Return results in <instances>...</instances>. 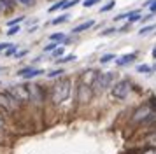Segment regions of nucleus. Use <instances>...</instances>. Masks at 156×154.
<instances>
[{
	"instance_id": "obj_20",
	"label": "nucleus",
	"mask_w": 156,
	"mask_h": 154,
	"mask_svg": "<svg viewBox=\"0 0 156 154\" xmlns=\"http://www.w3.org/2000/svg\"><path fill=\"white\" fill-rule=\"evenodd\" d=\"M98 2H102V0H86V2H83V5L84 7H93V5H97Z\"/></svg>"
},
{
	"instance_id": "obj_24",
	"label": "nucleus",
	"mask_w": 156,
	"mask_h": 154,
	"mask_svg": "<svg viewBox=\"0 0 156 154\" xmlns=\"http://www.w3.org/2000/svg\"><path fill=\"white\" fill-rule=\"evenodd\" d=\"M65 70H62V68H58V70H53V72H49L48 74V77H58V75H62Z\"/></svg>"
},
{
	"instance_id": "obj_34",
	"label": "nucleus",
	"mask_w": 156,
	"mask_h": 154,
	"mask_svg": "<svg viewBox=\"0 0 156 154\" xmlns=\"http://www.w3.org/2000/svg\"><path fill=\"white\" fill-rule=\"evenodd\" d=\"M62 54H63V49H62V47L55 49V56H56V58H58V56H62Z\"/></svg>"
},
{
	"instance_id": "obj_26",
	"label": "nucleus",
	"mask_w": 156,
	"mask_h": 154,
	"mask_svg": "<svg viewBox=\"0 0 156 154\" xmlns=\"http://www.w3.org/2000/svg\"><path fill=\"white\" fill-rule=\"evenodd\" d=\"M112 7H114V0H112V2H109L107 5H104V7H102V9H100V11H102V12H107V11H111Z\"/></svg>"
},
{
	"instance_id": "obj_21",
	"label": "nucleus",
	"mask_w": 156,
	"mask_h": 154,
	"mask_svg": "<svg viewBox=\"0 0 156 154\" xmlns=\"http://www.w3.org/2000/svg\"><path fill=\"white\" fill-rule=\"evenodd\" d=\"M14 54H16V46L12 44L11 47H7V49H5V56H14Z\"/></svg>"
},
{
	"instance_id": "obj_33",
	"label": "nucleus",
	"mask_w": 156,
	"mask_h": 154,
	"mask_svg": "<svg viewBox=\"0 0 156 154\" xmlns=\"http://www.w3.org/2000/svg\"><path fill=\"white\" fill-rule=\"evenodd\" d=\"M142 154H156V149H154V147H149V149H146Z\"/></svg>"
},
{
	"instance_id": "obj_38",
	"label": "nucleus",
	"mask_w": 156,
	"mask_h": 154,
	"mask_svg": "<svg viewBox=\"0 0 156 154\" xmlns=\"http://www.w3.org/2000/svg\"><path fill=\"white\" fill-rule=\"evenodd\" d=\"M0 130H2V119H0Z\"/></svg>"
},
{
	"instance_id": "obj_5",
	"label": "nucleus",
	"mask_w": 156,
	"mask_h": 154,
	"mask_svg": "<svg viewBox=\"0 0 156 154\" xmlns=\"http://www.w3.org/2000/svg\"><path fill=\"white\" fill-rule=\"evenodd\" d=\"M130 88H132V84L128 82V81H119V82L114 84L112 88V96L118 98V100H125L128 96V93H130Z\"/></svg>"
},
{
	"instance_id": "obj_11",
	"label": "nucleus",
	"mask_w": 156,
	"mask_h": 154,
	"mask_svg": "<svg viewBox=\"0 0 156 154\" xmlns=\"http://www.w3.org/2000/svg\"><path fill=\"white\" fill-rule=\"evenodd\" d=\"M21 77H25V79H32V77H37V75H42L44 70H39V68H23L18 72Z\"/></svg>"
},
{
	"instance_id": "obj_32",
	"label": "nucleus",
	"mask_w": 156,
	"mask_h": 154,
	"mask_svg": "<svg viewBox=\"0 0 156 154\" xmlns=\"http://www.w3.org/2000/svg\"><path fill=\"white\" fill-rule=\"evenodd\" d=\"M12 44H9V42H4V44H0V53L4 51V49H7V47H11Z\"/></svg>"
},
{
	"instance_id": "obj_35",
	"label": "nucleus",
	"mask_w": 156,
	"mask_h": 154,
	"mask_svg": "<svg viewBox=\"0 0 156 154\" xmlns=\"http://www.w3.org/2000/svg\"><path fill=\"white\" fill-rule=\"evenodd\" d=\"M16 2H21L25 5H32V4H34V0H16Z\"/></svg>"
},
{
	"instance_id": "obj_25",
	"label": "nucleus",
	"mask_w": 156,
	"mask_h": 154,
	"mask_svg": "<svg viewBox=\"0 0 156 154\" xmlns=\"http://www.w3.org/2000/svg\"><path fill=\"white\" fill-rule=\"evenodd\" d=\"M18 32H20V26L16 25V26H11V28L7 30V35H16Z\"/></svg>"
},
{
	"instance_id": "obj_23",
	"label": "nucleus",
	"mask_w": 156,
	"mask_h": 154,
	"mask_svg": "<svg viewBox=\"0 0 156 154\" xmlns=\"http://www.w3.org/2000/svg\"><path fill=\"white\" fill-rule=\"evenodd\" d=\"M63 4H65V2H56L55 5H51V7H49V11L53 12V11H58V9H63Z\"/></svg>"
},
{
	"instance_id": "obj_10",
	"label": "nucleus",
	"mask_w": 156,
	"mask_h": 154,
	"mask_svg": "<svg viewBox=\"0 0 156 154\" xmlns=\"http://www.w3.org/2000/svg\"><path fill=\"white\" fill-rule=\"evenodd\" d=\"M125 18H128V23L132 25V23H135V21L142 19V14H140V11H132V12H128V14H119V16H116V18H114V21L125 19Z\"/></svg>"
},
{
	"instance_id": "obj_17",
	"label": "nucleus",
	"mask_w": 156,
	"mask_h": 154,
	"mask_svg": "<svg viewBox=\"0 0 156 154\" xmlns=\"http://www.w3.org/2000/svg\"><path fill=\"white\" fill-rule=\"evenodd\" d=\"M65 21H69V14H63L60 18H55L53 19V25H60V23H65Z\"/></svg>"
},
{
	"instance_id": "obj_6",
	"label": "nucleus",
	"mask_w": 156,
	"mask_h": 154,
	"mask_svg": "<svg viewBox=\"0 0 156 154\" xmlns=\"http://www.w3.org/2000/svg\"><path fill=\"white\" fill-rule=\"evenodd\" d=\"M9 93H11L14 98H18L20 102H27V100H30L28 84H27V86H23V84H16V86H12V88H9Z\"/></svg>"
},
{
	"instance_id": "obj_12",
	"label": "nucleus",
	"mask_w": 156,
	"mask_h": 154,
	"mask_svg": "<svg viewBox=\"0 0 156 154\" xmlns=\"http://www.w3.org/2000/svg\"><path fill=\"white\" fill-rule=\"evenodd\" d=\"M135 58H137V56H135L133 53H130V54H125V56H121V58H118V60H116V65H118V67H125V65H130V63H133V61H135Z\"/></svg>"
},
{
	"instance_id": "obj_1",
	"label": "nucleus",
	"mask_w": 156,
	"mask_h": 154,
	"mask_svg": "<svg viewBox=\"0 0 156 154\" xmlns=\"http://www.w3.org/2000/svg\"><path fill=\"white\" fill-rule=\"evenodd\" d=\"M70 89H72V81L70 79H60L55 86H53V91H51V100L55 105H62L65 100H69L70 96Z\"/></svg>"
},
{
	"instance_id": "obj_29",
	"label": "nucleus",
	"mask_w": 156,
	"mask_h": 154,
	"mask_svg": "<svg viewBox=\"0 0 156 154\" xmlns=\"http://www.w3.org/2000/svg\"><path fill=\"white\" fill-rule=\"evenodd\" d=\"M149 11H151V14L156 12V0H151V4H149Z\"/></svg>"
},
{
	"instance_id": "obj_15",
	"label": "nucleus",
	"mask_w": 156,
	"mask_h": 154,
	"mask_svg": "<svg viewBox=\"0 0 156 154\" xmlns=\"http://www.w3.org/2000/svg\"><path fill=\"white\" fill-rule=\"evenodd\" d=\"M51 40L53 42H65L67 40V37H65L63 33H53L51 35Z\"/></svg>"
},
{
	"instance_id": "obj_37",
	"label": "nucleus",
	"mask_w": 156,
	"mask_h": 154,
	"mask_svg": "<svg viewBox=\"0 0 156 154\" xmlns=\"http://www.w3.org/2000/svg\"><path fill=\"white\" fill-rule=\"evenodd\" d=\"M153 56H154V60H156V47L153 49Z\"/></svg>"
},
{
	"instance_id": "obj_13",
	"label": "nucleus",
	"mask_w": 156,
	"mask_h": 154,
	"mask_svg": "<svg viewBox=\"0 0 156 154\" xmlns=\"http://www.w3.org/2000/svg\"><path fill=\"white\" fill-rule=\"evenodd\" d=\"M93 25H95V21H93V19H88V21H84V23L77 25V26L74 28L72 32H74V33H81V32H84V30H88V28H91Z\"/></svg>"
},
{
	"instance_id": "obj_40",
	"label": "nucleus",
	"mask_w": 156,
	"mask_h": 154,
	"mask_svg": "<svg viewBox=\"0 0 156 154\" xmlns=\"http://www.w3.org/2000/svg\"><path fill=\"white\" fill-rule=\"evenodd\" d=\"M0 70H2V68H0Z\"/></svg>"
},
{
	"instance_id": "obj_9",
	"label": "nucleus",
	"mask_w": 156,
	"mask_h": 154,
	"mask_svg": "<svg viewBox=\"0 0 156 154\" xmlns=\"http://www.w3.org/2000/svg\"><path fill=\"white\" fill-rule=\"evenodd\" d=\"M28 91H30V100H34L37 103H41L44 100V91L39 84H28Z\"/></svg>"
},
{
	"instance_id": "obj_30",
	"label": "nucleus",
	"mask_w": 156,
	"mask_h": 154,
	"mask_svg": "<svg viewBox=\"0 0 156 154\" xmlns=\"http://www.w3.org/2000/svg\"><path fill=\"white\" fill-rule=\"evenodd\" d=\"M149 105H151V109L156 112V96H153L151 100H149Z\"/></svg>"
},
{
	"instance_id": "obj_31",
	"label": "nucleus",
	"mask_w": 156,
	"mask_h": 154,
	"mask_svg": "<svg viewBox=\"0 0 156 154\" xmlns=\"http://www.w3.org/2000/svg\"><path fill=\"white\" fill-rule=\"evenodd\" d=\"M114 32H116V28H107L105 32H102L100 35H104V37H105V35H111V33H114Z\"/></svg>"
},
{
	"instance_id": "obj_27",
	"label": "nucleus",
	"mask_w": 156,
	"mask_h": 154,
	"mask_svg": "<svg viewBox=\"0 0 156 154\" xmlns=\"http://www.w3.org/2000/svg\"><path fill=\"white\" fill-rule=\"evenodd\" d=\"M56 42H51L49 46H46V47H44V51H55V49H56Z\"/></svg>"
},
{
	"instance_id": "obj_3",
	"label": "nucleus",
	"mask_w": 156,
	"mask_h": 154,
	"mask_svg": "<svg viewBox=\"0 0 156 154\" xmlns=\"http://www.w3.org/2000/svg\"><path fill=\"white\" fill-rule=\"evenodd\" d=\"M20 105H21V102L18 100V98H14L9 91H4V93H0V109L4 112H16L18 109H20Z\"/></svg>"
},
{
	"instance_id": "obj_28",
	"label": "nucleus",
	"mask_w": 156,
	"mask_h": 154,
	"mask_svg": "<svg viewBox=\"0 0 156 154\" xmlns=\"http://www.w3.org/2000/svg\"><path fill=\"white\" fill-rule=\"evenodd\" d=\"M20 21H23V16H20V18H16V19H11V21H9V26H14V25H18Z\"/></svg>"
},
{
	"instance_id": "obj_36",
	"label": "nucleus",
	"mask_w": 156,
	"mask_h": 154,
	"mask_svg": "<svg viewBox=\"0 0 156 154\" xmlns=\"http://www.w3.org/2000/svg\"><path fill=\"white\" fill-rule=\"evenodd\" d=\"M25 54H27V51H18V53H16V58H21V56H25Z\"/></svg>"
},
{
	"instance_id": "obj_4",
	"label": "nucleus",
	"mask_w": 156,
	"mask_h": 154,
	"mask_svg": "<svg viewBox=\"0 0 156 154\" xmlns=\"http://www.w3.org/2000/svg\"><path fill=\"white\" fill-rule=\"evenodd\" d=\"M114 77H116V72H104V74H98L97 81H95V86H93V91H105L109 86H112Z\"/></svg>"
},
{
	"instance_id": "obj_8",
	"label": "nucleus",
	"mask_w": 156,
	"mask_h": 154,
	"mask_svg": "<svg viewBox=\"0 0 156 154\" xmlns=\"http://www.w3.org/2000/svg\"><path fill=\"white\" fill-rule=\"evenodd\" d=\"M97 77H98V72H97V70H93V68L84 70V72L81 74V77H79V82H83V84H86V86H91L93 88Z\"/></svg>"
},
{
	"instance_id": "obj_14",
	"label": "nucleus",
	"mask_w": 156,
	"mask_h": 154,
	"mask_svg": "<svg viewBox=\"0 0 156 154\" xmlns=\"http://www.w3.org/2000/svg\"><path fill=\"white\" fill-rule=\"evenodd\" d=\"M154 25H147V26H142L140 28V30H139V35H140V37H142V35H147V33H151V30H154Z\"/></svg>"
},
{
	"instance_id": "obj_7",
	"label": "nucleus",
	"mask_w": 156,
	"mask_h": 154,
	"mask_svg": "<svg viewBox=\"0 0 156 154\" xmlns=\"http://www.w3.org/2000/svg\"><path fill=\"white\" fill-rule=\"evenodd\" d=\"M93 96V88L91 86H86V84L79 82L77 86V100L79 103H88Z\"/></svg>"
},
{
	"instance_id": "obj_16",
	"label": "nucleus",
	"mask_w": 156,
	"mask_h": 154,
	"mask_svg": "<svg viewBox=\"0 0 156 154\" xmlns=\"http://www.w3.org/2000/svg\"><path fill=\"white\" fill-rule=\"evenodd\" d=\"M153 70V67H149V65H139L137 67V72H140V74H149Z\"/></svg>"
},
{
	"instance_id": "obj_19",
	"label": "nucleus",
	"mask_w": 156,
	"mask_h": 154,
	"mask_svg": "<svg viewBox=\"0 0 156 154\" xmlns=\"http://www.w3.org/2000/svg\"><path fill=\"white\" fill-rule=\"evenodd\" d=\"M114 58H116L114 54H105V56H102V58H100V63H102V65H104V63H109V61H112Z\"/></svg>"
},
{
	"instance_id": "obj_2",
	"label": "nucleus",
	"mask_w": 156,
	"mask_h": 154,
	"mask_svg": "<svg viewBox=\"0 0 156 154\" xmlns=\"http://www.w3.org/2000/svg\"><path fill=\"white\" fill-rule=\"evenodd\" d=\"M135 123H144V124H151L156 121V112L151 109V105H142L137 110L133 112V117H132Z\"/></svg>"
},
{
	"instance_id": "obj_22",
	"label": "nucleus",
	"mask_w": 156,
	"mask_h": 154,
	"mask_svg": "<svg viewBox=\"0 0 156 154\" xmlns=\"http://www.w3.org/2000/svg\"><path fill=\"white\" fill-rule=\"evenodd\" d=\"M77 2H81V0H67V2L63 4V9H69V7H74L76 4H77Z\"/></svg>"
},
{
	"instance_id": "obj_18",
	"label": "nucleus",
	"mask_w": 156,
	"mask_h": 154,
	"mask_svg": "<svg viewBox=\"0 0 156 154\" xmlns=\"http://www.w3.org/2000/svg\"><path fill=\"white\" fill-rule=\"evenodd\" d=\"M74 60H76V54H67L65 58H60L58 63H67V61H74Z\"/></svg>"
},
{
	"instance_id": "obj_39",
	"label": "nucleus",
	"mask_w": 156,
	"mask_h": 154,
	"mask_svg": "<svg viewBox=\"0 0 156 154\" xmlns=\"http://www.w3.org/2000/svg\"><path fill=\"white\" fill-rule=\"evenodd\" d=\"M154 68H156V63H154Z\"/></svg>"
}]
</instances>
